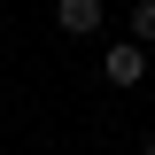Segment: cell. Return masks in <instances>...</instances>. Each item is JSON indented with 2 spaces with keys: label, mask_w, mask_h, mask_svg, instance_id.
I'll return each instance as SVG.
<instances>
[{
  "label": "cell",
  "mask_w": 155,
  "mask_h": 155,
  "mask_svg": "<svg viewBox=\"0 0 155 155\" xmlns=\"http://www.w3.org/2000/svg\"><path fill=\"white\" fill-rule=\"evenodd\" d=\"M101 78H109V85H124V93H132V85H147V47H140V39H109Z\"/></svg>",
  "instance_id": "cell-1"
},
{
  "label": "cell",
  "mask_w": 155,
  "mask_h": 155,
  "mask_svg": "<svg viewBox=\"0 0 155 155\" xmlns=\"http://www.w3.org/2000/svg\"><path fill=\"white\" fill-rule=\"evenodd\" d=\"M109 23V0H54V31L62 39H93Z\"/></svg>",
  "instance_id": "cell-2"
},
{
  "label": "cell",
  "mask_w": 155,
  "mask_h": 155,
  "mask_svg": "<svg viewBox=\"0 0 155 155\" xmlns=\"http://www.w3.org/2000/svg\"><path fill=\"white\" fill-rule=\"evenodd\" d=\"M124 39L155 47V0H132V8H124Z\"/></svg>",
  "instance_id": "cell-3"
},
{
  "label": "cell",
  "mask_w": 155,
  "mask_h": 155,
  "mask_svg": "<svg viewBox=\"0 0 155 155\" xmlns=\"http://www.w3.org/2000/svg\"><path fill=\"white\" fill-rule=\"evenodd\" d=\"M140 155H155V140H140Z\"/></svg>",
  "instance_id": "cell-4"
}]
</instances>
